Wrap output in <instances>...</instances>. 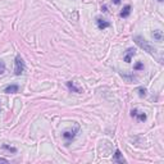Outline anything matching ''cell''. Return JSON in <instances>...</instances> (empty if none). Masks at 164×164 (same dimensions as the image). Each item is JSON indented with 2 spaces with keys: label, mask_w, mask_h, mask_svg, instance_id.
I'll return each mask as SVG.
<instances>
[{
  "label": "cell",
  "mask_w": 164,
  "mask_h": 164,
  "mask_svg": "<svg viewBox=\"0 0 164 164\" xmlns=\"http://www.w3.org/2000/svg\"><path fill=\"white\" fill-rule=\"evenodd\" d=\"M134 41L140 46V48L144 49L145 52H147L149 54H153V55H154V54L157 53V49H155L154 46H151L149 44V41L145 40V38H144L142 36H139V35H136V36L134 37Z\"/></svg>",
  "instance_id": "1"
},
{
  "label": "cell",
  "mask_w": 164,
  "mask_h": 164,
  "mask_svg": "<svg viewBox=\"0 0 164 164\" xmlns=\"http://www.w3.org/2000/svg\"><path fill=\"white\" fill-rule=\"evenodd\" d=\"M78 131H80V126H78V124H76L72 130H65L63 134H62L63 139L65 140V145H69V144L72 142V140L76 137V135H77V132H78Z\"/></svg>",
  "instance_id": "2"
},
{
  "label": "cell",
  "mask_w": 164,
  "mask_h": 164,
  "mask_svg": "<svg viewBox=\"0 0 164 164\" xmlns=\"http://www.w3.org/2000/svg\"><path fill=\"white\" fill-rule=\"evenodd\" d=\"M25 72V60L22 59L21 55L15 57V65H14V73L17 76H21Z\"/></svg>",
  "instance_id": "3"
},
{
  "label": "cell",
  "mask_w": 164,
  "mask_h": 164,
  "mask_svg": "<svg viewBox=\"0 0 164 164\" xmlns=\"http://www.w3.org/2000/svg\"><path fill=\"white\" fill-rule=\"evenodd\" d=\"M131 115L132 117H136L140 122H145V120H146V114H145V113H142V112H139L137 109H132V110H131Z\"/></svg>",
  "instance_id": "4"
},
{
  "label": "cell",
  "mask_w": 164,
  "mask_h": 164,
  "mask_svg": "<svg viewBox=\"0 0 164 164\" xmlns=\"http://www.w3.org/2000/svg\"><path fill=\"white\" fill-rule=\"evenodd\" d=\"M135 55H136V49L130 48L126 52V55H124V62H126V63H131L132 58H134Z\"/></svg>",
  "instance_id": "5"
},
{
  "label": "cell",
  "mask_w": 164,
  "mask_h": 164,
  "mask_svg": "<svg viewBox=\"0 0 164 164\" xmlns=\"http://www.w3.org/2000/svg\"><path fill=\"white\" fill-rule=\"evenodd\" d=\"M113 162L123 164V163H126V159L123 158V155H122V153H120L119 150H115V154H114V157H113Z\"/></svg>",
  "instance_id": "6"
},
{
  "label": "cell",
  "mask_w": 164,
  "mask_h": 164,
  "mask_svg": "<svg viewBox=\"0 0 164 164\" xmlns=\"http://www.w3.org/2000/svg\"><path fill=\"white\" fill-rule=\"evenodd\" d=\"M96 25H97V27H99L100 30H105V28H108V27L110 26V23H109L108 21H105V19L97 18L96 19Z\"/></svg>",
  "instance_id": "7"
},
{
  "label": "cell",
  "mask_w": 164,
  "mask_h": 164,
  "mask_svg": "<svg viewBox=\"0 0 164 164\" xmlns=\"http://www.w3.org/2000/svg\"><path fill=\"white\" fill-rule=\"evenodd\" d=\"M18 90H19V86L13 83V85L7 86V87L4 89V92H7V94H15V92H18Z\"/></svg>",
  "instance_id": "8"
},
{
  "label": "cell",
  "mask_w": 164,
  "mask_h": 164,
  "mask_svg": "<svg viewBox=\"0 0 164 164\" xmlns=\"http://www.w3.org/2000/svg\"><path fill=\"white\" fill-rule=\"evenodd\" d=\"M151 37H153L155 41L162 42V40H163V31H160V30H155L154 32H151Z\"/></svg>",
  "instance_id": "9"
},
{
  "label": "cell",
  "mask_w": 164,
  "mask_h": 164,
  "mask_svg": "<svg viewBox=\"0 0 164 164\" xmlns=\"http://www.w3.org/2000/svg\"><path fill=\"white\" fill-rule=\"evenodd\" d=\"M67 87L71 90V91H73V92H77V94L81 92V89L77 87L76 83H75V82H72V81H68V82H67Z\"/></svg>",
  "instance_id": "10"
},
{
  "label": "cell",
  "mask_w": 164,
  "mask_h": 164,
  "mask_svg": "<svg viewBox=\"0 0 164 164\" xmlns=\"http://www.w3.org/2000/svg\"><path fill=\"white\" fill-rule=\"evenodd\" d=\"M130 13H131V5H126V7H124L123 9H122V12H120L119 15H120L122 18H127L128 15H130Z\"/></svg>",
  "instance_id": "11"
},
{
  "label": "cell",
  "mask_w": 164,
  "mask_h": 164,
  "mask_svg": "<svg viewBox=\"0 0 164 164\" xmlns=\"http://www.w3.org/2000/svg\"><path fill=\"white\" fill-rule=\"evenodd\" d=\"M3 147H4V149H7L8 151H12V153H15V151H17V149H15V147H12L9 145H7V144H4Z\"/></svg>",
  "instance_id": "12"
},
{
  "label": "cell",
  "mask_w": 164,
  "mask_h": 164,
  "mask_svg": "<svg viewBox=\"0 0 164 164\" xmlns=\"http://www.w3.org/2000/svg\"><path fill=\"white\" fill-rule=\"evenodd\" d=\"M134 69H135V71H139V69H144V64L141 63V62H137V63L135 64Z\"/></svg>",
  "instance_id": "13"
},
{
  "label": "cell",
  "mask_w": 164,
  "mask_h": 164,
  "mask_svg": "<svg viewBox=\"0 0 164 164\" xmlns=\"http://www.w3.org/2000/svg\"><path fill=\"white\" fill-rule=\"evenodd\" d=\"M137 91H139V95L140 96H145L146 95V89H144V87L137 89Z\"/></svg>",
  "instance_id": "14"
},
{
  "label": "cell",
  "mask_w": 164,
  "mask_h": 164,
  "mask_svg": "<svg viewBox=\"0 0 164 164\" xmlns=\"http://www.w3.org/2000/svg\"><path fill=\"white\" fill-rule=\"evenodd\" d=\"M4 72H5V64H4V62L0 60V75H3Z\"/></svg>",
  "instance_id": "15"
},
{
  "label": "cell",
  "mask_w": 164,
  "mask_h": 164,
  "mask_svg": "<svg viewBox=\"0 0 164 164\" xmlns=\"http://www.w3.org/2000/svg\"><path fill=\"white\" fill-rule=\"evenodd\" d=\"M0 163H8L7 159H4V158H0Z\"/></svg>",
  "instance_id": "16"
},
{
  "label": "cell",
  "mask_w": 164,
  "mask_h": 164,
  "mask_svg": "<svg viewBox=\"0 0 164 164\" xmlns=\"http://www.w3.org/2000/svg\"><path fill=\"white\" fill-rule=\"evenodd\" d=\"M113 3H114L115 5H118V4H120V0H113Z\"/></svg>",
  "instance_id": "17"
},
{
  "label": "cell",
  "mask_w": 164,
  "mask_h": 164,
  "mask_svg": "<svg viewBox=\"0 0 164 164\" xmlns=\"http://www.w3.org/2000/svg\"><path fill=\"white\" fill-rule=\"evenodd\" d=\"M101 10H103V12H108L107 10V7H101Z\"/></svg>",
  "instance_id": "18"
},
{
  "label": "cell",
  "mask_w": 164,
  "mask_h": 164,
  "mask_svg": "<svg viewBox=\"0 0 164 164\" xmlns=\"http://www.w3.org/2000/svg\"><path fill=\"white\" fill-rule=\"evenodd\" d=\"M158 1H159V3H162V1H163V0H158Z\"/></svg>",
  "instance_id": "19"
}]
</instances>
